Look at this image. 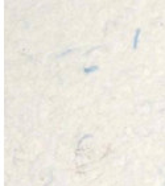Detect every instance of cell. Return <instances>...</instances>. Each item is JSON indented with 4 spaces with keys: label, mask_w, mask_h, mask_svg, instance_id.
<instances>
[{
    "label": "cell",
    "mask_w": 165,
    "mask_h": 186,
    "mask_svg": "<svg viewBox=\"0 0 165 186\" xmlns=\"http://www.w3.org/2000/svg\"><path fill=\"white\" fill-rule=\"evenodd\" d=\"M140 29H136V32H135V37H134V44H132V48L136 49L137 48V44H139V36H140Z\"/></svg>",
    "instance_id": "cell-1"
},
{
    "label": "cell",
    "mask_w": 165,
    "mask_h": 186,
    "mask_svg": "<svg viewBox=\"0 0 165 186\" xmlns=\"http://www.w3.org/2000/svg\"><path fill=\"white\" fill-rule=\"evenodd\" d=\"M85 73H93V71H96L98 70V66H93V67H85Z\"/></svg>",
    "instance_id": "cell-2"
}]
</instances>
